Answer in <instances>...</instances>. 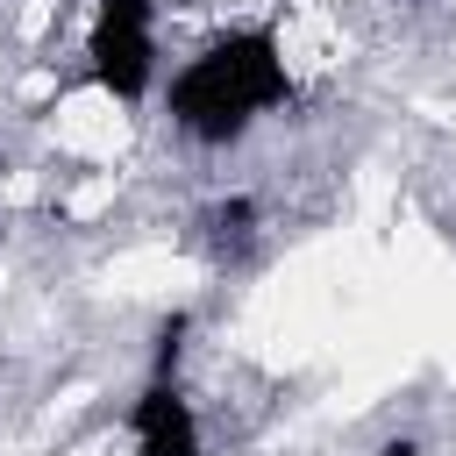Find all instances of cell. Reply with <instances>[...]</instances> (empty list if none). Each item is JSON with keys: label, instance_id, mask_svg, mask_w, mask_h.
I'll return each mask as SVG.
<instances>
[{"label": "cell", "instance_id": "2", "mask_svg": "<svg viewBox=\"0 0 456 456\" xmlns=\"http://www.w3.org/2000/svg\"><path fill=\"white\" fill-rule=\"evenodd\" d=\"M157 0H100L86 57H93V86L114 100H142L150 71H157Z\"/></svg>", "mask_w": 456, "mask_h": 456}, {"label": "cell", "instance_id": "5", "mask_svg": "<svg viewBox=\"0 0 456 456\" xmlns=\"http://www.w3.org/2000/svg\"><path fill=\"white\" fill-rule=\"evenodd\" d=\"M385 456H420V442H406V435H399V442H385Z\"/></svg>", "mask_w": 456, "mask_h": 456}, {"label": "cell", "instance_id": "4", "mask_svg": "<svg viewBox=\"0 0 456 456\" xmlns=\"http://www.w3.org/2000/svg\"><path fill=\"white\" fill-rule=\"evenodd\" d=\"M249 221H256V200H228V207H214V235H221V242H249Z\"/></svg>", "mask_w": 456, "mask_h": 456}, {"label": "cell", "instance_id": "3", "mask_svg": "<svg viewBox=\"0 0 456 456\" xmlns=\"http://www.w3.org/2000/svg\"><path fill=\"white\" fill-rule=\"evenodd\" d=\"M128 428H135V456H200V420H192L178 378H150Z\"/></svg>", "mask_w": 456, "mask_h": 456}, {"label": "cell", "instance_id": "1", "mask_svg": "<svg viewBox=\"0 0 456 456\" xmlns=\"http://www.w3.org/2000/svg\"><path fill=\"white\" fill-rule=\"evenodd\" d=\"M292 100V71L271 28H235L207 43L178 78H171V121L192 142H235L256 114Z\"/></svg>", "mask_w": 456, "mask_h": 456}]
</instances>
